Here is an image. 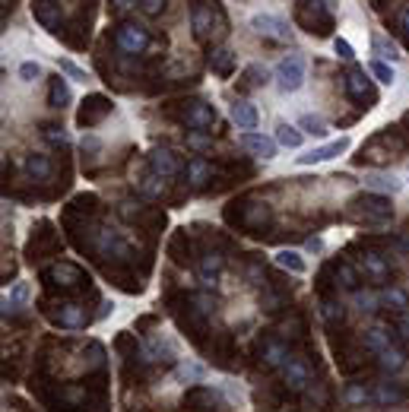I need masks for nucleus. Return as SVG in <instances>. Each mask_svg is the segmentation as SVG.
<instances>
[{"label":"nucleus","mask_w":409,"mask_h":412,"mask_svg":"<svg viewBox=\"0 0 409 412\" xmlns=\"http://www.w3.org/2000/svg\"><path fill=\"white\" fill-rule=\"evenodd\" d=\"M320 317L327 323H340L343 321V305L333 301V298H324V301H320Z\"/></svg>","instance_id":"38"},{"label":"nucleus","mask_w":409,"mask_h":412,"mask_svg":"<svg viewBox=\"0 0 409 412\" xmlns=\"http://www.w3.org/2000/svg\"><path fill=\"white\" fill-rule=\"evenodd\" d=\"M267 67H261V64H251V67H245V76H241V89H261L263 82H267Z\"/></svg>","instance_id":"31"},{"label":"nucleus","mask_w":409,"mask_h":412,"mask_svg":"<svg viewBox=\"0 0 409 412\" xmlns=\"http://www.w3.org/2000/svg\"><path fill=\"white\" fill-rule=\"evenodd\" d=\"M371 51L377 54V60H397V58H400V54H397V48H393L387 38H381V35H375V38H371Z\"/></svg>","instance_id":"37"},{"label":"nucleus","mask_w":409,"mask_h":412,"mask_svg":"<svg viewBox=\"0 0 409 412\" xmlns=\"http://www.w3.org/2000/svg\"><path fill=\"white\" fill-rule=\"evenodd\" d=\"M32 16L38 19L41 29L60 35L64 32V13H60V0H32Z\"/></svg>","instance_id":"11"},{"label":"nucleus","mask_w":409,"mask_h":412,"mask_svg":"<svg viewBox=\"0 0 409 412\" xmlns=\"http://www.w3.org/2000/svg\"><path fill=\"white\" fill-rule=\"evenodd\" d=\"M371 396H375L377 406H397V403H403V400H406V396H403V390L393 387V384H377V387L371 390Z\"/></svg>","instance_id":"29"},{"label":"nucleus","mask_w":409,"mask_h":412,"mask_svg":"<svg viewBox=\"0 0 409 412\" xmlns=\"http://www.w3.org/2000/svg\"><path fill=\"white\" fill-rule=\"evenodd\" d=\"M295 23L311 35H330L333 13H330L327 0H295Z\"/></svg>","instance_id":"2"},{"label":"nucleus","mask_w":409,"mask_h":412,"mask_svg":"<svg viewBox=\"0 0 409 412\" xmlns=\"http://www.w3.org/2000/svg\"><path fill=\"white\" fill-rule=\"evenodd\" d=\"M283 374H286L289 390H305L311 384V365L305 362L302 355H289L286 365H283Z\"/></svg>","instance_id":"13"},{"label":"nucleus","mask_w":409,"mask_h":412,"mask_svg":"<svg viewBox=\"0 0 409 412\" xmlns=\"http://www.w3.org/2000/svg\"><path fill=\"white\" fill-rule=\"evenodd\" d=\"M362 343H365V349L368 352H384V349H390L393 346V333L390 330H384V327H368L365 333H362Z\"/></svg>","instance_id":"21"},{"label":"nucleus","mask_w":409,"mask_h":412,"mask_svg":"<svg viewBox=\"0 0 409 412\" xmlns=\"http://www.w3.org/2000/svg\"><path fill=\"white\" fill-rule=\"evenodd\" d=\"M346 92H349V99L359 102L362 108H371L377 102L375 86H371V80L365 76V70H362V67H352L349 73H346Z\"/></svg>","instance_id":"7"},{"label":"nucleus","mask_w":409,"mask_h":412,"mask_svg":"<svg viewBox=\"0 0 409 412\" xmlns=\"http://www.w3.org/2000/svg\"><path fill=\"white\" fill-rule=\"evenodd\" d=\"M133 7H137V0H111V10H115L118 16L127 13V10H133Z\"/></svg>","instance_id":"48"},{"label":"nucleus","mask_w":409,"mask_h":412,"mask_svg":"<svg viewBox=\"0 0 409 412\" xmlns=\"http://www.w3.org/2000/svg\"><path fill=\"white\" fill-rule=\"evenodd\" d=\"M232 121L238 124V127H241V130H254V127H257V121H261V115H257V108L251 105V102H235V105H232Z\"/></svg>","instance_id":"22"},{"label":"nucleus","mask_w":409,"mask_h":412,"mask_svg":"<svg viewBox=\"0 0 409 412\" xmlns=\"http://www.w3.org/2000/svg\"><path fill=\"white\" fill-rule=\"evenodd\" d=\"M273 260H276V266H283V270L295 273V276H302V273L308 270V264H305V257L298 254V251H279Z\"/></svg>","instance_id":"26"},{"label":"nucleus","mask_w":409,"mask_h":412,"mask_svg":"<svg viewBox=\"0 0 409 412\" xmlns=\"http://www.w3.org/2000/svg\"><path fill=\"white\" fill-rule=\"evenodd\" d=\"M25 172H29V178H35V181H48L54 165H51V159L45 156V152H32V156H25Z\"/></svg>","instance_id":"23"},{"label":"nucleus","mask_w":409,"mask_h":412,"mask_svg":"<svg viewBox=\"0 0 409 412\" xmlns=\"http://www.w3.org/2000/svg\"><path fill=\"white\" fill-rule=\"evenodd\" d=\"M35 76H41V67L35 64V60H25V64L19 67V80H23V82H32Z\"/></svg>","instance_id":"44"},{"label":"nucleus","mask_w":409,"mask_h":412,"mask_svg":"<svg viewBox=\"0 0 409 412\" xmlns=\"http://www.w3.org/2000/svg\"><path fill=\"white\" fill-rule=\"evenodd\" d=\"M190 29H194L197 41H210L213 35L225 32V16L216 0H197L190 7Z\"/></svg>","instance_id":"1"},{"label":"nucleus","mask_w":409,"mask_h":412,"mask_svg":"<svg viewBox=\"0 0 409 412\" xmlns=\"http://www.w3.org/2000/svg\"><path fill=\"white\" fill-rule=\"evenodd\" d=\"M254 29H257L261 35H267V38H276V41L289 38V25L283 23L279 16H270V13H263V16H254Z\"/></svg>","instance_id":"18"},{"label":"nucleus","mask_w":409,"mask_h":412,"mask_svg":"<svg viewBox=\"0 0 409 412\" xmlns=\"http://www.w3.org/2000/svg\"><path fill=\"white\" fill-rule=\"evenodd\" d=\"M263 362L267 365H273V368H276V365H286V358H289V349L283 346V343H276V339H270V343H267V346H263Z\"/></svg>","instance_id":"33"},{"label":"nucleus","mask_w":409,"mask_h":412,"mask_svg":"<svg viewBox=\"0 0 409 412\" xmlns=\"http://www.w3.org/2000/svg\"><path fill=\"white\" fill-rule=\"evenodd\" d=\"M320 247H324L320 244V238H308V251H320Z\"/></svg>","instance_id":"50"},{"label":"nucleus","mask_w":409,"mask_h":412,"mask_svg":"<svg viewBox=\"0 0 409 412\" xmlns=\"http://www.w3.org/2000/svg\"><path fill=\"white\" fill-rule=\"evenodd\" d=\"M140 10H143L146 16H159L165 10V0H140Z\"/></svg>","instance_id":"46"},{"label":"nucleus","mask_w":409,"mask_h":412,"mask_svg":"<svg viewBox=\"0 0 409 412\" xmlns=\"http://www.w3.org/2000/svg\"><path fill=\"white\" fill-rule=\"evenodd\" d=\"M346 403L365 406V403H375V396H371V390L362 387V384H349V387H346Z\"/></svg>","instance_id":"36"},{"label":"nucleus","mask_w":409,"mask_h":412,"mask_svg":"<svg viewBox=\"0 0 409 412\" xmlns=\"http://www.w3.org/2000/svg\"><path fill=\"white\" fill-rule=\"evenodd\" d=\"M238 143L247 149V152H254V156H261V159H273L276 156V140H270V137H263V133H241L238 137Z\"/></svg>","instance_id":"16"},{"label":"nucleus","mask_w":409,"mask_h":412,"mask_svg":"<svg viewBox=\"0 0 409 412\" xmlns=\"http://www.w3.org/2000/svg\"><path fill=\"white\" fill-rule=\"evenodd\" d=\"M184 178H188L190 187H203L210 178H213V165L206 162V159H190L188 165H184Z\"/></svg>","instance_id":"19"},{"label":"nucleus","mask_w":409,"mask_h":412,"mask_svg":"<svg viewBox=\"0 0 409 412\" xmlns=\"http://www.w3.org/2000/svg\"><path fill=\"white\" fill-rule=\"evenodd\" d=\"M219 270H222V257L216 254H203V264L197 266V273H200V282L203 286H216V279H219Z\"/></svg>","instance_id":"24"},{"label":"nucleus","mask_w":409,"mask_h":412,"mask_svg":"<svg viewBox=\"0 0 409 412\" xmlns=\"http://www.w3.org/2000/svg\"><path fill=\"white\" fill-rule=\"evenodd\" d=\"M381 305L390 308V311H406V308H409V295H406V288L387 286L384 292H381Z\"/></svg>","instance_id":"27"},{"label":"nucleus","mask_w":409,"mask_h":412,"mask_svg":"<svg viewBox=\"0 0 409 412\" xmlns=\"http://www.w3.org/2000/svg\"><path fill=\"white\" fill-rule=\"evenodd\" d=\"M302 130L298 127H292V124H279L276 127V143L279 146H286V149H298L302 146Z\"/></svg>","instance_id":"30"},{"label":"nucleus","mask_w":409,"mask_h":412,"mask_svg":"<svg viewBox=\"0 0 409 412\" xmlns=\"http://www.w3.org/2000/svg\"><path fill=\"white\" fill-rule=\"evenodd\" d=\"M355 305L359 311H377L381 308V292H355Z\"/></svg>","instance_id":"39"},{"label":"nucleus","mask_w":409,"mask_h":412,"mask_svg":"<svg viewBox=\"0 0 409 412\" xmlns=\"http://www.w3.org/2000/svg\"><path fill=\"white\" fill-rule=\"evenodd\" d=\"M25 298H29V286H25V282H16V288L10 292V298L3 305H7V311H19V308L25 305Z\"/></svg>","instance_id":"40"},{"label":"nucleus","mask_w":409,"mask_h":412,"mask_svg":"<svg viewBox=\"0 0 409 412\" xmlns=\"http://www.w3.org/2000/svg\"><path fill=\"white\" fill-rule=\"evenodd\" d=\"M365 187L375 190V194H397L403 184L397 181L393 174H368V178H365Z\"/></svg>","instance_id":"28"},{"label":"nucleus","mask_w":409,"mask_h":412,"mask_svg":"<svg viewBox=\"0 0 409 412\" xmlns=\"http://www.w3.org/2000/svg\"><path fill=\"white\" fill-rule=\"evenodd\" d=\"M397 330H400L403 339L409 343V311H403V317H400V323H397Z\"/></svg>","instance_id":"49"},{"label":"nucleus","mask_w":409,"mask_h":412,"mask_svg":"<svg viewBox=\"0 0 409 412\" xmlns=\"http://www.w3.org/2000/svg\"><path fill=\"white\" fill-rule=\"evenodd\" d=\"M210 70L216 76H222V80H229L235 73V54L229 48H213L210 51Z\"/></svg>","instance_id":"20"},{"label":"nucleus","mask_w":409,"mask_h":412,"mask_svg":"<svg viewBox=\"0 0 409 412\" xmlns=\"http://www.w3.org/2000/svg\"><path fill=\"white\" fill-rule=\"evenodd\" d=\"M238 206H241L238 209V225L241 229H263L273 219L270 203H263V200H241Z\"/></svg>","instance_id":"10"},{"label":"nucleus","mask_w":409,"mask_h":412,"mask_svg":"<svg viewBox=\"0 0 409 412\" xmlns=\"http://www.w3.org/2000/svg\"><path fill=\"white\" fill-rule=\"evenodd\" d=\"M54 321L64 330H80L89 323V314H86V308H82L80 301H67V305H60V311L54 314Z\"/></svg>","instance_id":"15"},{"label":"nucleus","mask_w":409,"mask_h":412,"mask_svg":"<svg viewBox=\"0 0 409 412\" xmlns=\"http://www.w3.org/2000/svg\"><path fill=\"white\" fill-rule=\"evenodd\" d=\"M140 194H143V197H159V194H162V178H159L156 172H149L146 178L140 181Z\"/></svg>","instance_id":"41"},{"label":"nucleus","mask_w":409,"mask_h":412,"mask_svg":"<svg viewBox=\"0 0 409 412\" xmlns=\"http://www.w3.org/2000/svg\"><path fill=\"white\" fill-rule=\"evenodd\" d=\"M60 70H64L70 80H80V82H86V70H80V67L74 64V60H60Z\"/></svg>","instance_id":"45"},{"label":"nucleus","mask_w":409,"mask_h":412,"mask_svg":"<svg viewBox=\"0 0 409 412\" xmlns=\"http://www.w3.org/2000/svg\"><path fill=\"white\" fill-rule=\"evenodd\" d=\"M108 115H111V99L102 95V92H92V95L82 99L80 111H76V124H80V127H96V124H102Z\"/></svg>","instance_id":"5"},{"label":"nucleus","mask_w":409,"mask_h":412,"mask_svg":"<svg viewBox=\"0 0 409 412\" xmlns=\"http://www.w3.org/2000/svg\"><path fill=\"white\" fill-rule=\"evenodd\" d=\"M305 82V60L298 54H289L276 64V86L279 92H298Z\"/></svg>","instance_id":"4"},{"label":"nucleus","mask_w":409,"mask_h":412,"mask_svg":"<svg viewBox=\"0 0 409 412\" xmlns=\"http://www.w3.org/2000/svg\"><path fill=\"white\" fill-rule=\"evenodd\" d=\"M41 279L48 282V286H58V288H74V286H82V282H89L82 276V270L76 264H67V260H58V264H51L48 270L41 273Z\"/></svg>","instance_id":"8"},{"label":"nucleus","mask_w":409,"mask_h":412,"mask_svg":"<svg viewBox=\"0 0 409 412\" xmlns=\"http://www.w3.org/2000/svg\"><path fill=\"white\" fill-rule=\"evenodd\" d=\"M403 29H406V35H409V10L403 13Z\"/></svg>","instance_id":"51"},{"label":"nucleus","mask_w":409,"mask_h":412,"mask_svg":"<svg viewBox=\"0 0 409 412\" xmlns=\"http://www.w3.org/2000/svg\"><path fill=\"white\" fill-rule=\"evenodd\" d=\"M206 371L200 368V365H194V362H181L178 365V380H188V384H197V380L203 378Z\"/></svg>","instance_id":"42"},{"label":"nucleus","mask_w":409,"mask_h":412,"mask_svg":"<svg viewBox=\"0 0 409 412\" xmlns=\"http://www.w3.org/2000/svg\"><path fill=\"white\" fill-rule=\"evenodd\" d=\"M362 270H365V276H368L371 282H387L390 279V264H387L381 254H375V251H365V257H362Z\"/></svg>","instance_id":"17"},{"label":"nucleus","mask_w":409,"mask_h":412,"mask_svg":"<svg viewBox=\"0 0 409 412\" xmlns=\"http://www.w3.org/2000/svg\"><path fill=\"white\" fill-rule=\"evenodd\" d=\"M149 172H156L162 181H168V178H178L184 172V162H181V156L175 149H156L149 156Z\"/></svg>","instance_id":"12"},{"label":"nucleus","mask_w":409,"mask_h":412,"mask_svg":"<svg viewBox=\"0 0 409 412\" xmlns=\"http://www.w3.org/2000/svg\"><path fill=\"white\" fill-rule=\"evenodd\" d=\"M333 51H336V54H340L343 60H352V58H355V51H352V45H349L346 38H333Z\"/></svg>","instance_id":"47"},{"label":"nucleus","mask_w":409,"mask_h":412,"mask_svg":"<svg viewBox=\"0 0 409 412\" xmlns=\"http://www.w3.org/2000/svg\"><path fill=\"white\" fill-rule=\"evenodd\" d=\"M377 358H381V368H384V371H400L403 365H406V352H403V349H397V346L384 349V352H377Z\"/></svg>","instance_id":"32"},{"label":"nucleus","mask_w":409,"mask_h":412,"mask_svg":"<svg viewBox=\"0 0 409 412\" xmlns=\"http://www.w3.org/2000/svg\"><path fill=\"white\" fill-rule=\"evenodd\" d=\"M371 76H375L377 82H387V86H390L393 80H397V76H393V67L390 64H384V60H371Z\"/></svg>","instance_id":"43"},{"label":"nucleus","mask_w":409,"mask_h":412,"mask_svg":"<svg viewBox=\"0 0 409 412\" xmlns=\"http://www.w3.org/2000/svg\"><path fill=\"white\" fill-rule=\"evenodd\" d=\"M352 216L359 219V222H365V225H384L387 219L393 216V206H390V200L384 197V194H362V197H355L352 200Z\"/></svg>","instance_id":"3"},{"label":"nucleus","mask_w":409,"mask_h":412,"mask_svg":"<svg viewBox=\"0 0 409 412\" xmlns=\"http://www.w3.org/2000/svg\"><path fill=\"white\" fill-rule=\"evenodd\" d=\"M67 102H70V86H67V80L51 76V82H48V105L51 108H64Z\"/></svg>","instance_id":"25"},{"label":"nucleus","mask_w":409,"mask_h":412,"mask_svg":"<svg viewBox=\"0 0 409 412\" xmlns=\"http://www.w3.org/2000/svg\"><path fill=\"white\" fill-rule=\"evenodd\" d=\"M336 282H340L343 288H352V292H355V288H359V273H355V266L352 264L336 266Z\"/></svg>","instance_id":"34"},{"label":"nucleus","mask_w":409,"mask_h":412,"mask_svg":"<svg viewBox=\"0 0 409 412\" xmlns=\"http://www.w3.org/2000/svg\"><path fill=\"white\" fill-rule=\"evenodd\" d=\"M298 127H302V133H311V137H324V133H327V124L318 115H302Z\"/></svg>","instance_id":"35"},{"label":"nucleus","mask_w":409,"mask_h":412,"mask_svg":"<svg viewBox=\"0 0 409 412\" xmlns=\"http://www.w3.org/2000/svg\"><path fill=\"white\" fill-rule=\"evenodd\" d=\"M178 121L190 130H206L216 124V108L206 105V102H188V105L178 111Z\"/></svg>","instance_id":"9"},{"label":"nucleus","mask_w":409,"mask_h":412,"mask_svg":"<svg viewBox=\"0 0 409 412\" xmlns=\"http://www.w3.org/2000/svg\"><path fill=\"white\" fill-rule=\"evenodd\" d=\"M115 45L124 51V54H143L149 45V32L137 23H121L115 29Z\"/></svg>","instance_id":"6"},{"label":"nucleus","mask_w":409,"mask_h":412,"mask_svg":"<svg viewBox=\"0 0 409 412\" xmlns=\"http://www.w3.org/2000/svg\"><path fill=\"white\" fill-rule=\"evenodd\" d=\"M346 149H349V137H340V140L327 143V146H318V149H311V152L298 156V165H320V162H330V159L343 156Z\"/></svg>","instance_id":"14"}]
</instances>
